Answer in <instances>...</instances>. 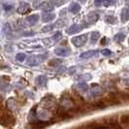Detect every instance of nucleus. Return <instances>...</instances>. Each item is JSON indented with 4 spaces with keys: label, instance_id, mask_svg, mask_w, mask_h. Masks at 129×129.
<instances>
[{
    "label": "nucleus",
    "instance_id": "f257e3e1",
    "mask_svg": "<svg viewBox=\"0 0 129 129\" xmlns=\"http://www.w3.org/2000/svg\"><path fill=\"white\" fill-rule=\"evenodd\" d=\"M16 123V118L15 116L11 115L9 111H6L4 109L0 110V124L5 126V127H10Z\"/></svg>",
    "mask_w": 129,
    "mask_h": 129
},
{
    "label": "nucleus",
    "instance_id": "f03ea898",
    "mask_svg": "<svg viewBox=\"0 0 129 129\" xmlns=\"http://www.w3.org/2000/svg\"><path fill=\"white\" fill-rule=\"evenodd\" d=\"M72 44L77 47V48H80L82 46H84L86 42H87V35L84 34V35H80V36H76V37H73L71 39Z\"/></svg>",
    "mask_w": 129,
    "mask_h": 129
},
{
    "label": "nucleus",
    "instance_id": "7ed1b4c3",
    "mask_svg": "<svg viewBox=\"0 0 129 129\" xmlns=\"http://www.w3.org/2000/svg\"><path fill=\"white\" fill-rule=\"evenodd\" d=\"M47 57V54H39V55H32L29 57V61H28V64L35 66V65H38L40 63H42Z\"/></svg>",
    "mask_w": 129,
    "mask_h": 129
},
{
    "label": "nucleus",
    "instance_id": "20e7f679",
    "mask_svg": "<svg viewBox=\"0 0 129 129\" xmlns=\"http://www.w3.org/2000/svg\"><path fill=\"white\" fill-rule=\"evenodd\" d=\"M75 105V102L73 100V98L67 95V94H64L63 96L61 97V106L64 107V108H69V109H72L73 106Z\"/></svg>",
    "mask_w": 129,
    "mask_h": 129
},
{
    "label": "nucleus",
    "instance_id": "39448f33",
    "mask_svg": "<svg viewBox=\"0 0 129 129\" xmlns=\"http://www.w3.org/2000/svg\"><path fill=\"white\" fill-rule=\"evenodd\" d=\"M54 53L58 55V56H61V57H65V56H68L70 55L71 53V50L69 48H65V47H59L56 48L54 50Z\"/></svg>",
    "mask_w": 129,
    "mask_h": 129
},
{
    "label": "nucleus",
    "instance_id": "423d86ee",
    "mask_svg": "<svg viewBox=\"0 0 129 129\" xmlns=\"http://www.w3.org/2000/svg\"><path fill=\"white\" fill-rule=\"evenodd\" d=\"M83 27L84 26L81 25V24H77V23H75V24H72L69 28H67L66 29V33L67 34H76V33H79L80 31H82L83 30Z\"/></svg>",
    "mask_w": 129,
    "mask_h": 129
},
{
    "label": "nucleus",
    "instance_id": "0eeeda50",
    "mask_svg": "<svg viewBox=\"0 0 129 129\" xmlns=\"http://www.w3.org/2000/svg\"><path fill=\"white\" fill-rule=\"evenodd\" d=\"M91 94L93 95V96H100L101 94H102V92H103V89H102V87L99 85V84H92L91 85Z\"/></svg>",
    "mask_w": 129,
    "mask_h": 129
},
{
    "label": "nucleus",
    "instance_id": "6e6552de",
    "mask_svg": "<svg viewBox=\"0 0 129 129\" xmlns=\"http://www.w3.org/2000/svg\"><path fill=\"white\" fill-rule=\"evenodd\" d=\"M37 116H38L39 118H41L42 120H49V119L52 118V114L51 112H49L48 110H42L37 114Z\"/></svg>",
    "mask_w": 129,
    "mask_h": 129
},
{
    "label": "nucleus",
    "instance_id": "1a4fd4ad",
    "mask_svg": "<svg viewBox=\"0 0 129 129\" xmlns=\"http://www.w3.org/2000/svg\"><path fill=\"white\" fill-rule=\"evenodd\" d=\"M50 123L48 121H42V120H34L31 121V126L32 129H43L47 125H49Z\"/></svg>",
    "mask_w": 129,
    "mask_h": 129
},
{
    "label": "nucleus",
    "instance_id": "9d476101",
    "mask_svg": "<svg viewBox=\"0 0 129 129\" xmlns=\"http://www.w3.org/2000/svg\"><path fill=\"white\" fill-rule=\"evenodd\" d=\"M98 52H99V51H97V50L87 51V52H83V53L80 55V57L82 58V59H88V58L93 57V56H96L97 54H98Z\"/></svg>",
    "mask_w": 129,
    "mask_h": 129
},
{
    "label": "nucleus",
    "instance_id": "9b49d317",
    "mask_svg": "<svg viewBox=\"0 0 129 129\" xmlns=\"http://www.w3.org/2000/svg\"><path fill=\"white\" fill-rule=\"evenodd\" d=\"M30 11V6H29V4H27V3H21L20 4V6L18 8V10H17V12L20 15H25L27 14L28 12Z\"/></svg>",
    "mask_w": 129,
    "mask_h": 129
},
{
    "label": "nucleus",
    "instance_id": "f8f14e48",
    "mask_svg": "<svg viewBox=\"0 0 129 129\" xmlns=\"http://www.w3.org/2000/svg\"><path fill=\"white\" fill-rule=\"evenodd\" d=\"M98 19H99V15L96 12H90L86 17V20L89 23H95Z\"/></svg>",
    "mask_w": 129,
    "mask_h": 129
},
{
    "label": "nucleus",
    "instance_id": "ddd939ff",
    "mask_svg": "<svg viewBox=\"0 0 129 129\" xmlns=\"http://www.w3.org/2000/svg\"><path fill=\"white\" fill-rule=\"evenodd\" d=\"M39 8L46 13H49V12H52L53 10V5H52V3H50V2H43Z\"/></svg>",
    "mask_w": 129,
    "mask_h": 129
},
{
    "label": "nucleus",
    "instance_id": "4468645a",
    "mask_svg": "<svg viewBox=\"0 0 129 129\" xmlns=\"http://www.w3.org/2000/svg\"><path fill=\"white\" fill-rule=\"evenodd\" d=\"M47 81H48V79L46 77L45 75H40L38 77L35 79V83H36V85L37 86H40V87H42V86H44L47 83Z\"/></svg>",
    "mask_w": 129,
    "mask_h": 129
},
{
    "label": "nucleus",
    "instance_id": "2eb2a0df",
    "mask_svg": "<svg viewBox=\"0 0 129 129\" xmlns=\"http://www.w3.org/2000/svg\"><path fill=\"white\" fill-rule=\"evenodd\" d=\"M120 124L123 128L129 129V115L128 114H125L120 116Z\"/></svg>",
    "mask_w": 129,
    "mask_h": 129
},
{
    "label": "nucleus",
    "instance_id": "dca6fc26",
    "mask_svg": "<svg viewBox=\"0 0 129 129\" xmlns=\"http://www.w3.org/2000/svg\"><path fill=\"white\" fill-rule=\"evenodd\" d=\"M38 20H39V15H37V14L30 15V16H28V17L26 18V21H27L28 24H30V25L36 24V23L38 22Z\"/></svg>",
    "mask_w": 129,
    "mask_h": 129
},
{
    "label": "nucleus",
    "instance_id": "f3484780",
    "mask_svg": "<svg viewBox=\"0 0 129 129\" xmlns=\"http://www.w3.org/2000/svg\"><path fill=\"white\" fill-rule=\"evenodd\" d=\"M120 18H121V21L122 22H126L129 19V7H125L123 8L121 14H120Z\"/></svg>",
    "mask_w": 129,
    "mask_h": 129
},
{
    "label": "nucleus",
    "instance_id": "a211bd4d",
    "mask_svg": "<svg viewBox=\"0 0 129 129\" xmlns=\"http://www.w3.org/2000/svg\"><path fill=\"white\" fill-rule=\"evenodd\" d=\"M55 19V15L52 13H45L42 16V20L44 22H50Z\"/></svg>",
    "mask_w": 129,
    "mask_h": 129
},
{
    "label": "nucleus",
    "instance_id": "6ab92c4d",
    "mask_svg": "<svg viewBox=\"0 0 129 129\" xmlns=\"http://www.w3.org/2000/svg\"><path fill=\"white\" fill-rule=\"evenodd\" d=\"M80 10H81V5L80 4H78L77 2H73L70 4V6H69V11L73 14H77L80 12Z\"/></svg>",
    "mask_w": 129,
    "mask_h": 129
},
{
    "label": "nucleus",
    "instance_id": "aec40b11",
    "mask_svg": "<svg viewBox=\"0 0 129 129\" xmlns=\"http://www.w3.org/2000/svg\"><path fill=\"white\" fill-rule=\"evenodd\" d=\"M7 108L11 111L15 110V109L17 108V102H16L15 98L11 97V98H9V99L7 100Z\"/></svg>",
    "mask_w": 129,
    "mask_h": 129
},
{
    "label": "nucleus",
    "instance_id": "412c9836",
    "mask_svg": "<svg viewBox=\"0 0 129 129\" xmlns=\"http://www.w3.org/2000/svg\"><path fill=\"white\" fill-rule=\"evenodd\" d=\"M76 88H77L79 91L86 92V91L88 90V85L85 84L84 82H83V83H79V84H76Z\"/></svg>",
    "mask_w": 129,
    "mask_h": 129
},
{
    "label": "nucleus",
    "instance_id": "4be33fe9",
    "mask_svg": "<svg viewBox=\"0 0 129 129\" xmlns=\"http://www.w3.org/2000/svg\"><path fill=\"white\" fill-rule=\"evenodd\" d=\"M91 75L90 74H82V75H80V76H77L76 77V80L77 81H81V82H87V81H89L91 80Z\"/></svg>",
    "mask_w": 129,
    "mask_h": 129
},
{
    "label": "nucleus",
    "instance_id": "5701e85b",
    "mask_svg": "<svg viewBox=\"0 0 129 129\" xmlns=\"http://www.w3.org/2000/svg\"><path fill=\"white\" fill-rule=\"evenodd\" d=\"M100 38V33L97 32V31H93V32L91 33V37H90V41L92 44H95L97 41H98V39Z\"/></svg>",
    "mask_w": 129,
    "mask_h": 129
},
{
    "label": "nucleus",
    "instance_id": "b1692460",
    "mask_svg": "<svg viewBox=\"0 0 129 129\" xmlns=\"http://www.w3.org/2000/svg\"><path fill=\"white\" fill-rule=\"evenodd\" d=\"M105 22L109 23V24H114L116 22V18H115L114 16H106L105 17Z\"/></svg>",
    "mask_w": 129,
    "mask_h": 129
},
{
    "label": "nucleus",
    "instance_id": "393cba45",
    "mask_svg": "<svg viewBox=\"0 0 129 129\" xmlns=\"http://www.w3.org/2000/svg\"><path fill=\"white\" fill-rule=\"evenodd\" d=\"M108 127L112 129H120V125L116 120H110L108 122Z\"/></svg>",
    "mask_w": 129,
    "mask_h": 129
},
{
    "label": "nucleus",
    "instance_id": "a878e982",
    "mask_svg": "<svg viewBox=\"0 0 129 129\" xmlns=\"http://www.w3.org/2000/svg\"><path fill=\"white\" fill-rule=\"evenodd\" d=\"M118 99L119 101H129V94L125 92H119L118 94Z\"/></svg>",
    "mask_w": 129,
    "mask_h": 129
},
{
    "label": "nucleus",
    "instance_id": "bb28decb",
    "mask_svg": "<svg viewBox=\"0 0 129 129\" xmlns=\"http://www.w3.org/2000/svg\"><path fill=\"white\" fill-rule=\"evenodd\" d=\"M124 39H125V35L121 32L117 33L116 36H115V41L118 42V43H121L122 41H124Z\"/></svg>",
    "mask_w": 129,
    "mask_h": 129
},
{
    "label": "nucleus",
    "instance_id": "cd10ccee",
    "mask_svg": "<svg viewBox=\"0 0 129 129\" xmlns=\"http://www.w3.org/2000/svg\"><path fill=\"white\" fill-rule=\"evenodd\" d=\"M3 30H4V33L6 34L7 36H9V35L12 34V28H11V26H10L9 23H5V24H4Z\"/></svg>",
    "mask_w": 129,
    "mask_h": 129
},
{
    "label": "nucleus",
    "instance_id": "c85d7f7f",
    "mask_svg": "<svg viewBox=\"0 0 129 129\" xmlns=\"http://www.w3.org/2000/svg\"><path fill=\"white\" fill-rule=\"evenodd\" d=\"M25 58H26L25 53H22V52H19V53H18V54L16 55V59H17L18 61H19V62H23V61L25 60Z\"/></svg>",
    "mask_w": 129,
    "mask_h": 129
},
{
    "label": "nucleus",
    "instance_id": "c756f323",
    "mask_svg": "<svg viewBox=\"0 0 129 129\" xmlns=\"http://www.w3.org/2000/svg\"><path fill=\"white\" fill-rule=\"evenodd\" d=\"M66 25V22H65L63 19H59L56 21V23L54 24V27H57V28H61V27H64Z\"/></svg>",
    "mask_w": 129,
    "mask_h": 129
},
{
    "label": "nucleus",
    "instance_id": "7c9ffc66",
    "mask_svg": "<svg viewBox=\"0 0 129 129\" xmlns=\"http://www.w3.org/2000/svg\"><path fill=\"white\" fill-rule=\"evenodd\" d=\"M116 0H103V5L105 7L112 6V5H114L116 3Z\"/></svg>",
    "mask_w": 129,
    "mask_h": 129
},
{
    "label": "nucleus",
    "instance_id": "2f4dec72",
    "mask_svg": "<svg viewBox=\"0 0 129 129\" xmlns=\"http://www.w3.org/2000/svg\"><path fill=\"white\" fill-rule=\"evenodd\" d=\"M53 27H54L53 24H49V25L44 26V27L42 28V32H50V31H52Z\"/></svg>",
    "mask_w": 129,
    "mask_h": 129
},
{
    "label": "nucleus",
    "instance_id": "473e14b6",
    "mask_svg": "<svg viewBox=\"0 0 129 129\" xmlns=\"http://www.w3.org/2000/svg\"><path fill=\"white\" fill-rule=\"evenodd\" d=\"M61 37H62V32H61V31H57V32L54 33V35L52 36V40L56 42L59 39H61Z\"/></svg>",
    "mask_w": 129,
    "mask_h": 129
},
{
    "label": "nucleus",
    "instance_id": "72a5a7b5",
    "mask_svg": "<svg viewBox=\"0 0 129 129\" xmlns=\"http://www.w3.org/2000/svg\"><path fill=\"white\" fill-rule=\"evenodd\" d=\"M52 3V5H54V6H60V5H62V4H64L65 0H51Z\"/></svg>",
    "mask_w": 129,
    "mask_h": 129
},
{
    "label": "nucleus",
    "instance_id": "f704fd0d",
    "mask_svg": "<svg viewBox=\"0 0 129 129\" xmlns=\"http://www.w3.org/2000/svg\"><path fill=\"white\" fill-rule=\"evenodd\" d=\"M101 53L103 54L104 56H110L111 54H112V52H111L110 50H108V49H104L101 51Z\"/></svg>",
    "mask_w": 129,
    "mask_h": 129
},
{
    "label": "nucleus",
    "instance_id": "c9c22d12",
    "mask_svg": "<svg viewBox=\"0 0 129 129\" xmlns=\"http://www.w3.org/2000/svg\"><path fill=\"white\" fill-rule=\"evenodd\" d=\"M121 82H122V84L124 85L129 86V78H123L122 80H121Z\"/></svg>",
    "mask_w": 129,
    "mask_h": 129
},
{
    "label": "nucleus",
    "instance_id": "e433bc0d",
    "mask_svg": "<svg viewBox=\"0 0 129 129\" xmlns=\"http://www.w3.org/2000/svg\"><path fill=\"white\" fill-rule=\"evenodd\" d=\"M94 4L95 6L100 7L101 5H103V0H94Z\"/></svg>",
    "mask_w": 129,
    "mask_h": 129
},
{
    "label": "nucleus",
    "instance_id": "4c0bfd02",
    "mask_svg": "<svg viewBox=\"0 0 129 129\" xmlns=\"http://www.w3.org/2000/svg\"><path fill=\"white\" fill-rule=\"evenodd\" d=\"M4 9H5L6 11H11V10L13 9V6H12V5H9V4H5V5H4Z\"/></svg>",
    "mask_w": 129,
    "mask_h": 129
},
{
    "label": "nucleus",
    "instance_id": "58836bf2",
    "mask_svg": "<svg viewBox=\"0 0 129 129\" xmlns=\"http://www.w3.org/2000/svg\"><path fill=\"white\" fill-rule=\"evenodd\" d=\"M75 71H76V68H75L74 66H73V67H71V68H70V70H69V75H72V74H73Z\"/></svg>",
    "mask_w": 129,
    "mask_h": 129
},
{
    "label": "nucleus",
    "instance_id": "ea45409f",
    "mask_svg": "<svg viewBox=\"0 0 129 129\" xmlns=\"http://www.w3.org/2000/svg\"><path fill=\"white\" fill-rule=\"evenodd\" d=\"M106 41H107V38L104 37V38L101 40V45H106Z\"/></svg>",
    "mask_w": 129,
    "mask_h": 129
},
{
    "label": "nucleus",
    "instance_id": "a19ab883",
    "mask_svg": "<svg viewBox=\"0 0 129 129\" xmlns=\"http://www.w3.org/2000/svg\"><path fill=\"white\" fill-rule=\"evenodd\" d=\"M93 129H108V127H105V126H95Z\"/></svg>",
    "mask_w": 129,
    "mask_h": 129
},
{
    "label": "nucleus",
    "instance_id": "79ce46f5",
    "mask_svg": "<svg viewBox=\"0 0 129 129\" xmlns=\"http://www.w3.org/2000/svg\"><path fill=\"white\" fill-rule=\"evenodd\" d=\"M64 71H65V67H64V66H62V68H59L58 73H63Z\"/></svg>",
    "mask_w": 129,
    "mask_h": 129
},
{
    "label": "nucleus",
    "instance_id": "37998d69",
    "mask_svg": "<svg viewBox=\"0 0 129 129\" xmlns=\"http://www.w3.org/2000/svg\"><path fill=\"white\" fill-rule=\"evenodd\" d=\"M125 5L127 7H129V0H125Z\"/></svg>",
    "mask_w": 129,
    "mask_h": 129
},
{
    "label": "nucleus",
    "instance_id": "c03bdc74",
    "mask_svg": "<svg viewBox=\"0 0 129 129\" xmlns=\"http://www.w3.org/2000/svg\"><path fill=\"white\" fill-rule=\"evenodd\" d=\"M79 1H80L81 3H85V2H86V0H79Z\"/></svg>",
    "mask_w": 129,
    "mask_h": 129
},
{
    "label": "nucleus",
    "instance_id": "a18cd8bd",
    "mask_svg": "<svg viewBox=\"0 0 129 129\" xmlns=\"http://www.w3.org/2000/svg\"><path fill=\"white\" fill-rule=\"evenodd\" d=\"M2 109V105H1V98H0V110Z\"/></svg>",
    "mask_w": 129,
    "mask_h": 129
}]
</instances>
